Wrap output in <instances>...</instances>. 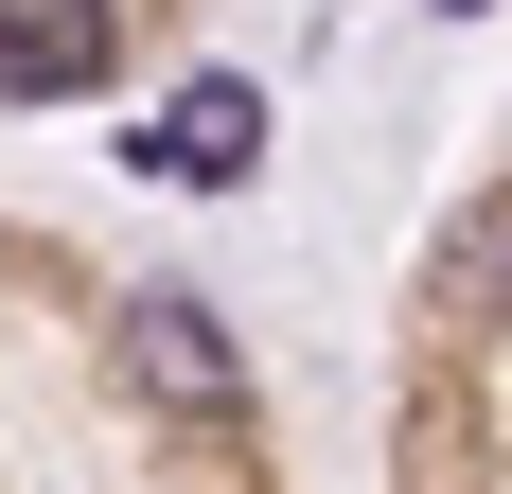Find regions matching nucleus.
Here are the masks:
<instances>
[{"instance_id":"1","label":"nucleus","mask_w":512,"mask_h":494,"mask_svg":"<svg viewBox=\"0 0 512 494\" xmlns=\"http://www.w3.org/2000/svg\"><path fill=\"white\" fill-rule=\"evenodd\" d=\"M106 53H124V18H106V0H0V89H18V106L106 89Z\"/></svg>"},{"instance_id":"2","label":"nucleus","mask_w":512,"mask_h":494,"mask_svg":"<svg viewBox=\"0 0 512 494\" xmlns=\"http://www.w3.org/2000/svg\"><path fill=\"white\" fill-rule=\"evenodd\" d=\"M124 371H142L159 406H230V318L177 300V283H142V300H124Z\"/></svg>"},{"instance_id":"3","label":"nucleus","mask_w":512,"mask_h":494,"mask_svg":"<svg viewBox=\"0 0 512 494\" xmlns=\"http://www.w3.org/2000/svg\"><path fill=\"white\" fill-rule=\"evenodd\" d=\"M142 159H159V177H212V195H230V177L265 159V106L230 89V71H195V106H177V124H159Z\"/></svg>"}]
</instances>
